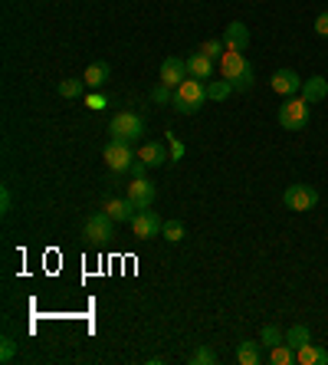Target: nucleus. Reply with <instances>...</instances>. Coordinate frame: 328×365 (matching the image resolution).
I'll return each mask as SVG.
<instances>
[{"mask_svg":"<svg viewBox=\"0 0 328 365\" xmlns=\"http://www.w3.org/2000/svg\"><path fill=\"white\" fill-rule=\"evenodd\" d=\"M295 362L299 365H328V349L315 346V342H305L302 349H295Z\"/></svg>","mask_w":328,"mask_h":365,"instance_id":"2eb2a0df","label":"nucleus"},{"mask_svg":"<svg viewBox=\"0 0 328 365\" xmlns=\"http://www.w3.org/2000/svg\"><path fill=\"white\" fill-rule=\"evenodd\" d=\"M56 89H59L63 99H83L85 96V79H63Z\"/></svg>","mask_w":328,"mask_h":365,"instance_id":"412c9836","label":"nucleus"},{"mask_svg":"<svg viewBox=\"0 0 328 365\" xmlns=\"http://www.w3.org/2000/svg\"><path fill=\"white\" fill-rule=\"evenodd\" d=\"M201 53H203V56H211V60H220V56L227 53V46H223V36H220V40H203Z\"/></svg>","mask_w":328,"mask_h":365,"instance_id":"a878e982","label":"nucleus"},{"mask_svg":"<svg viewBox=\"0 0 328 365\" xmlns=\"http://www.w3.org/2000/svg\"><path fill=\"white\" fill-rule=\"evenodd\" d=\"M128 171H132V178H144V171H148V165H144L142 158H135V162H132V168H128Z\"/></svg>","mask_w":328,"mask_h":365,"instance_id":"473e14b6","label":"nucleus"},{"mask_svg":"<svg viewBox=\"0 0 328 365\" xmlns=\"http://www.w3.org/2000/svg\"><path fill=\"white\" fill-rule=\"evenodd\" d=\"M223 46L233 53H246V46H250V26L243 20H230V26L223 30Z\"/></svg>","mask_w":328,"mask_h":365,"instance_id":"f8f14e48","label":"nucleus"},{"mask_svg":"<svg viewBox=\"0 0 328 365\" xmlns=\"http://www.w3.org/2000/svg\"><path fill=\"white\" fill-rule=\"evenodd\" d=\"M10 207H14V195H10V187L4 185V187H0V214L7 217V214H10Z\"/></svg>","mask_w":328,"mask_h":365,"instance_id":"c756f323","label":"nucleus"},{"mask_svg":"<svg viewBox=\"0 0 328 365\" xmlns=\"http://www.w3.org/2000/svg\"><path fill=\"white\" fill-rule=\"evenodd\" d=\"M220 73H223V79L233 83V89H250L253 79H256L253 63L246 60L243 53H233V50H227L223 56H220Z\"/></svg>","mask_w":328,"mask_h":365,"instance_id":"f03ea898","label":"nucleus"},{"mask_svg":"<svg viewBox=\"0 0 328 365\" xmlns=\"http://www.w3.org/2000/svg\"><path fill=\"white\" fill-rule=\"evenodd\" d=\"M203 102H211L207 99V83L203 79H194V76H187L184 83L174 89V106L181 115H194V112H201L203 109Z\"/></svg>","mask_w":328,"mask_h":365,"instance_id":"f257e3e1","label":"nucleus"},{"mask_svg":"<svg viewBox=\"0 0 328 365\" xmlns=\"http://www.w3.org/2000/svg\"><path fill=\"white\" fill-rule=\"evenodd\" d=\"M260 342H263V346H270V349H276V346H282V342H286V332L279 329V326L266 323L260 329Z\"/></svg>","mask_w":328,"mask_h":365,"instance_id":"4be33fe9","label":"nucleus"},{"mask_svg":"<svg viewBox=\"0 0 328 365\" xmlns=\"http://www.w3.org/2000/svg\"><path fill=\"white\" fill-rule=\"evenodd\" d=\"M161 227H164V221L158 217V211H138L135 217H132V234H135L138 240H152V237H161Z\"/></svg>","mask_w":328,"mask_h":365,"instance_id":"6e6552de","label":"nucleus"},{"mask_svg":"<svg viewBox=\"0 0 328 365\" xmlns=\"http://www.w3.org/2000/svg\"><path fill=\"white\" fill-rule=\"evenodd\" d=\"M213 362H217V352H213V349H207V346H201L191 356V365H213Z\"/></svg>","mask_w":328,"mask_h":365,"instance_id":"cd10ccee","label":"nucleus"},{"mask_svg":"<svg viewBox=\"0 0 328 365\" xmlns=\"http://www.w3.org/2000/svg\"><path fill=\"white\" fill-rule=\"evenodd\" d=\"M102 211L109 214L115 224H132V217H135V204L128 201V197H109V201L102 204Z\"/></svg>","mask_w":328,"mask_h":365,"instance_id":"ddd939ff","label":"nucleus"},{"mask_svg":"<svg viewBox=\"0 0 328 365\" xmlns=\"http://www.w3.org/2000/svg\"><path fill=\"white\" fill-rule=\"evenodd\" d=\"M109 76H112V69H109V63H105V60L89 63V66H85V73H83V79H85V86H89V89H102V86L109 83Z\"/></svg>","mask_w":328,"mask_h":365,"instance_id":"dca6fc26","label":"nucleus"},{"mask_svg":"<svg viewBox=\"0 0 328 365\" xmlns=\"http://www.w3.org/2000/svg\"><path fill=\"white\" fill-rule=\"evenodd\" d=\"M109 135L115 138V142L135 145L138 138L144 135V119L138 112H115L109 119Z\"/></svg>","mask_w":328,"mask_h":365,"instance_id":"7ed1b4c3","label":"nucleus"},{"mask_svg":"<svg viewBox=\"0 0 328 365\" xmlns=\"http://www.w3.org/2000/svg\"><path fill=\"white\" fill-rule=\"evenodd\" d=\"M125 197L135 204V211H148L154 204V197H158V191H154V185L148 178H135L125 187Z\"/></svg>","mask_w":328,"mask_h":365,"instance_id":"9d476101","label":"nucleus"},{"mask_svg":"<svg viewBox=\"0 0 328 365\" xmlns=\"http://www.w3.org/2000/svg\"><path fill=\"white\" fill-rule=\"evenodd\" d=\"M83 237L89 240L92 247L109 244V240L115 237V221H112V217H109L105 211L89 214V217H85V224H83Z\"/></svg>","mask_w":328,"mask_h":365,"instance_id":"39448f33","label":"nucleus"},{"mask_svg":"<svg viewBox=\"0 0 328 365\" xmlns=\"http://www.w3.org/2000/svg\"><path fill=\"white\" fill-rule=\"evenodd\" d=\"M181 155H184V145L171 135V158H174V162H181Z\"/></svg>","mask_w":328,"mask_h":365,"instance_id":"72a5a7b5","label":"nucleus"},{"mask_svg":"<svg viewBox=\"0 0 328 365\" xmlns=\"http://www.w3.org/2000/svg\"><path fill=\"white\" fill-rule=\"evenodd\" d=\"M315 34H319V36H328V10H322L319 17H315Z\"/></svg>","mask_w":328,"mask_h":365,"instance_id":"2f4dec72","label":"nucleus"},{"mask_svg":"<svg viewBox=\"0 0 328 365\" xmlns=\"http://www.w3.org/2000/svg\"><path fill=\"white\" fill-rule=\"evenodd\" d=\"M270 362H273V365H292V362H295V349L282 342V346H276V349L270 352Z\"/></svg>","mask_w":328,"mask_h":365,"instance_id":"b1692460","label":"nucleus"},{"mask_svg":"<svg viewBox=\"0 0 328 365\" xmlns=\"http://www.w3.org/2000/svg\"><path fill=\"white\" fill-rule=\"evenodd\" d=\"M328 96V79L325 76H309L302 83V99L309 102V106H315V102H322Z\"/></svg>","mask_w":328,"mask_h":365,"instance_id":"f3484780","label":"nucleus"},{"mask_svg":"<svg viewBox=\"0 0 328 365\" xmlns=\"http://www.w3.org/2000/svg\"><path fill=\"white\" fill-rule=\"evenodd\" d=\"M161 237L171 240V244H181V240H184V224H181V221H164Z\"/></svg>","mask_w":328,"mask_h":365,"instance_id":"393cba45","label":"nucleus"},{"mask_svg":"<svg viewBox=\"0 0 328 365\" xmlns=\"http://www.w3.org/2000/svg\"><path fill=\"white\" fill-rule=\"evenodd\" d=\"M152 99L158 102V106H171V102H174V93H171V86L158 83V86L152 89Z\"/></svg>","mask_w":328,"mask_h":365,"instance_id":"c85d7f7f","label":"nucleus"},{"mask_svg":"<svg viewBox=\"0 0 328 365\" xmlns=\"http://www.w3.org/2000/svg\"><path fill=\"white\" fill-rule=\"evenodd\" d=\"M14 359H17V342L10 339V336H4V339H0V362L10 365Z\"/></svg>","mask_w":328,"mask_h":365,"instance_id":"bb28decb","label":"nucleus"},{"mask_svg":"<svg viewBox=\"0 0 328 365\" xmlns=\"http://www.w3.org/2000/svg\"><path fill=\"white\" fill-rule=\"evenodd\" d=\"M187 73H191L194 79H207L213 76V60L211 56H203V53H194V56H187Z\"/></svg>","mask_w":328,"mask_h":365,"instance_id":"a211bd4d","label":"nucleus"},{"mask_svg":"<svg viewBox=\"0 0 328 365\" xmlns=\"http://www.w3.org/2000/svg\"><path fill=\"white\" fill-rule=\"evenodd\" d=\"M282 204H286L289 211H312L319 204V191L312 185H289L282 191Z\"/></svg>","mask_w":328,"mask_h":365,"instance_id":"423d86ee","label":"nucleus"},{"mask_svg":"<svg viewBox=\"0 0 328 365\" xmlns=\"http://www.w3.org/2000/svg\"><path fill=\"white\" fill-rule=\"evenodd\" d=\"M276 119H279V125L286 128V132H302L305 125H309V102L305 99H286L282 106H279V112H276Z\"/></svg>","mask_w":328,"mask_h":365,"instance_id":"20e7f679","label":"nucleus"},{"mask_svg":"<svg viewBox=\"0 0 328 365\" xmlns=\"http://www.w3.org/2000/svg\"><path fill=\"white\" fill-rule=\"evenodd\" d=\"M85 106H89L92 112H102L105 106H109V102H105V96H102V93H92L89 99H85Z\"/></svg>","mask_w":328,"mask_h":365,"instance_id":"7c9ffc66","label":"nucleus"},{"mask_svg":"<svg viewBox=\"0 0 328 365\" xmlns=\"http://www.w3.org/2000/svg\"><path fill=\"white\" fill-rule=\"evenodd\" d=\"M230 93H233V83H230V79H211V83H207V99L211 102H223Z\"/></svg>","mask_w":328,"mask_h":365,"instance_id":"aec40b11","label":"nucleus"},{"mask_svg":"<svg viewBox=\"0 0 328 365\" xmlns=\"http://www.w3.org/2000/svg\"><path fill=\"white\" fill-rule=\"evenodd\" d=\"M305 342H312V332H309V326H289V329H286V346H292V349H302Z\"/></svg>","mask_w":328,"mask_h":365,"instance_id":"5701e85b","label":"nucleus"},{"mask_svg":"<svg viewBox=\"0 0 328 365\" xmlns=\"http://www.w3.org/2000/svg\"><path fill=\"white\" fill-rule=\"evenodd\" d=\"M236 362L240 365H260L263 362V342L260 339H240L236 342Z\"/></svg>","mask_w":328,"mask_h":365,"instance_id":"4468645a","label":"nucleus"},{"mask_svg":"<svg viewBox=\"0 0 328 365\" xmlns=\"http://www.w3.org/2000/svg\"><path fill=\"white\" fill-rule=\"evenodd\" d=\"M302 83H305V79L299 76L295 69H276V73H273V79H270L273 93L282 96V99H292L295 93H302Z\"/></svg>","mask_w":328,"mask_h":365,"instance_id":"1a4fd4ad","label":"nucleus"},{"mask_svg":"<svg viewBox=\"0 0 328 365\" xmlns=\"http://www.w3.org/2000/svg\"><path fill=\"white\" fill-rule=\"evenodd\" d=\"M187 76H191V73H187V60H181V56H168V60L161 63L158 79L164 86H171V89H177V86L184 83Z\"/></svg>","mask_w":328,"mask_h":365,"instance_id":"9b49d317","label":"nucleus"},{"mask_svg":"<svg viewBox=\"0 0 328 365\" xmlns=\"http://www.w3.org/2000/svg\"><path fill=\"white\" fill-rule=\"evenodd\" d=\"M138 158H142L148 168H161V165L168 162V152H164V145H161V142H148V145H142Z\"/></svg>","mask_w":328,"mask_h":365,"instance_id":"6ab92c4d","label":"nucleus"},{"mask_svg":"<svg viewBox=\"0 0 328 365\" xmlns=\"http://www.w3.org/2000/svg\"><path fill=\"white\" fill-rule=\"evenodd\" d=\"M102 158H105L109 171H115V175L128 171V168H132V162H135V155H132V145L115 142V138H112V142L105 145V148H102Z\"/></svg>","mask_w":328,"mask_h":365,"instance_id":"0eeeda50","label":"nucleus"}]
</instances>
